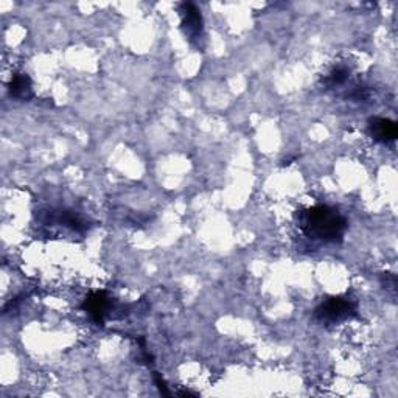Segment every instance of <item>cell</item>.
I'll use <instances>...</instances> for the list:
<instances>
[{
    "label": "cell",
    "instance_id": "1",
    "mask_svg": "<svg viewBox=\"0 0 398 398\" xmlns=\"http://www.w3.org/2000/svg\"><path fill=\"white\" fill-rule=\"evenodd\" d=\"M299 226L308 237L326 243H336L344 237L347 219L330 206H313L299 216Z\"/></svg>",
    "mask_w": 398,
    "mask_h": 398
},
{
    "label": "cell",
    "instance_id": "2",
    "mask_svg": "<svg viewBox=\"0 0 398 398\" xmlns=\"http://www.w3.org/2000/svg\"><path fill=\"white\" fill-rule=\"evenodd\" d=\"M356 313H358V308L350 297L335 296L324 300L316 308L313 319L318 324H322V326H338V324L353 319Z\"/></svg>",
    "mask_w": 398,
    "mask_h": 398
},
{
    "label": "cell",
    "instance_id": "3",
    "mask_svg": "<svg viewBox=\"0 0 398 398\" xmlns=\"http://www.w3.org/2000/svg\"><path fill=\"white\" fill-rule=\"evenodd\" d=\"M179 13L182 19V31L189 38L192 44L199 47V40L204 35V22L199 8L192 2H184L179 5Z\"/></svg>",
    "mask_w": 398,
    "mask_h": 398
},
{
    "label": "cell",
    "instance_id": "4",
    "mask_svg": "<svg viewBox=\"0 0 398 398\" xmlns=\"http://www.w3.org/2000/svg\"><path fill=\"white\" fill-rule=\"evenodd\" d=\"M111 297L104 291H95L91 292L83 304V310L91 316V319L96 324V326H103L104 319L109 314L111 310Z\"/></svg>",
    "mask_w": 398,
    "mask_h": 398
},
{
    "label": "cell",
    "instance_id": "5",
    "mask_svg": "<svg viewBox=\"0 0 398 398\" xmlns=\"http://www.w3.org/2000/svg\"><path fill=\"white\" fill-rule=\"evenodd\" d=\"M369 134L378 143H391L397 139L398 128L394 120L375 117L369 121Z\"/></svg>",
    "mask_w": 398,
    "mask_h": 398
},
{
    "label": "cell",
    "instance_id": "6",
    "mask_svg": "<svg viewBox=\"0 0 398 398\" xmlns=\"http://www.w3.org/2000/svg\"><path fill=\"white\" fill-rule=\"evenodd\" d=\"M8 91L14 100L28 101L33 99V84L27 73H14L8 84Z\"/></svg>",
    "mask_w": 398,
    "mask_h": 398
},
{
    "label": "cell",
    "instance_id": "7",
    "mask_svg": "<svg viewBox=\"0 0 398 398\" xmlns=\"http://www.w3.org/2000/svg\"><path fill=\"white\" fill-rule=\"evenodd\" d=\"M348 77H350V70H348L346 66H338L328 73V77L326 78V84L330 87L341 86L346 83Z\"/></svg>",
    "mask_w": 398,
    "mask_h": 398
},
{
    "label": "cell",
    "instance_id": "8",
    "mask_svg": "<svg viewBox=\"0 0 398 398\" xmlns=\"http://www.w3.org/2000/svg\"><path fill=\"white\" fill-rule=\"evenodd\" d=\"M154 383H156V385H157V389H159V391H160V394H162V395H167V397H170V395H172V392H170V391H168V386H167V383H165V380H164V378H162V377L159 375V373H157V372H156V373H154Z\"/></svg>",
    "mask_w": 398,
    "mask_h": 398
},
{
    "label": "cell",
    "instance_id": "9",
    "mask_svg": "<svg viewBox=\"0 0 398 398\" xmlns=\"http://www.w3.org/2000/svg\"><path fill=\"white\" fill-rule=\"evenodd\" d=\"M181 397H197L198 394H194V392H190V391H181L179 392Z\"/></svg>",
    "mask_w": 398,
    "mask_h": 398
}]
</instances>
